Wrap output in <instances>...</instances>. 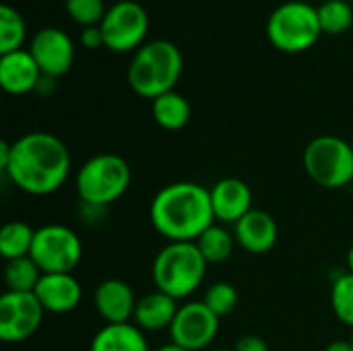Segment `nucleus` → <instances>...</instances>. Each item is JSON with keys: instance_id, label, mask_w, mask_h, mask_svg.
I'll list each match as a JSON object with an SVG mask.
<instances>
[{"instance_id": "obj_1", "label": "nucleus", "mask_w": 353, "mask_h": 351, "mask_svg": "<svg viewBox=\"0 0 353 351\" xmlns=\"http://www.w3.org/2000/svg\"><path fill=\"white\" fill-rule=\"evenodd\" d=\"M70 151L52 132H27L0 145V170L23 192L46 197L62 188L70 174Z\"/></svg>"}, {"instance_id": "obj_2", "label": "nucleus", "mask_w": 353, "mask_h": 351, "mask_svg": "<svg viewBox=\"0 0 353 351\" xmlns=\"http://www.w3.org/2000/svg\"><path fill=\"white\" fill-rule=\"evenodd\" d=\"M149 219L168 242H196L215 223L211 192L196 182H172L153 197Z\"/></svg>"}, {"instance_id": "obj_3", "label": "nucleus", "mask_w": 353, "mask_h": 351, "mask_svg": "<svg viewBox=\"0 0 353 351\" xmlns=\"http://www.w3.org/2000/svg\"><path fill=\"white\" fill-rule=\"evenodd\" d=\"M182 70L184 58L180 48L170 39H153L134 52L126 77L137 95L153 101L155 97L174 91Z\"/></svg>"}, {"instance_id": "obj_4", "label": "nucleus", "mask_w": 353, "mask_h": 351, "mask_svg": "<svg viewBox=\"0 0 353 351\" xmlns=\"http://www.w3.org/2000/svg\"><path fill=\"white\" fill-rule=\"evenodd\" d=\"M207 267L209 263L201 254L196 242H168L157 252L151 267L155 290L174 300H184L201 288Z\"/></svg>"}, {"instance_id": "obj_5", "label": "nucleus", "mask_w": 353, "mask_h": 351, "mask_svg": "<svg viewBox=\"0 0 353 351\" xmlns=\"http://www.w3.org/2000/svg\"><path fill=\"white\" fill-rule=\"evenodd\" d=\"M130 182L132 170L124 157L116 153H99L79 168L74 188L83 205L105 209L126 194Z\"/></svg>"}, {"instance_id": "obj_6", "label": "nucleus", "mask_w": 353, "mask_h": 351, "mask_svg": "<svg viewBox=\"0 0 353 351\" xmlns=\"http://www.w3.org/2000/svg\"><path fill=\"white\" fill-rule=\"evenodd\" d=\"M321 33L323 29L316 6L300 0H288L279 4L267 21L269 41L288 54L306 52L319 41Z\"/></svg>"}, {"instance_id": "obj_7", "label": "nucleus", "mask_w": 353, "mask_h": 351, "mask_svg": "<svg viewBox=\"0 0 353 351\" xmlns=\"http://www.w3.org/2000/svg\"><path fill=\"white\" fill-rule=\"evenodd\" d=\"M304 170L323 188H343L353 184V147L341 137L321 134L304 149Z\"/></svg>"}, {"instance_id": "obj_8", "label": "nucleus", "mask_w": 353, "mask_h": 351, "mask_svg": "<svg viewBox=\"0 0 353 351\" xmlns=\"http://www.w3.org/2000/svg\"><path fill=\"white\" fill-rule=\"evenodd\" d=\"M29 257L41 273H72L83 259V242L74 230L62 223H48L35 230Z\"/></svg>"}, {"instance_id": "obj_9", "label": "nucleus", "mask_w": 353, "mask_h": 351, "mask_svg": "<svg viewBox=\"0 0 353 351\" xmlns=\"http://www.w3.org/2000/svg\"><path fill=\"white\" fill-rule=\"evenodd\" d=\"M103 33V48L112 52H137L149 33V12L137 0L114 2L103 21L99 23Z\"/></svg>"}, {"instance_id": "obj_10", "label": "nucleus", "mask_w": 353, "mask_h": 351, "mask_svg": "<svg viewBox=\"0 0 353 351\" xmlns=\"http://www.w3.org/2000/svg\"><path fill=\"white\" fill-rule=\"evenodd\" d=\"M43 312L33 292H4L0 298V339L4 343L27 341L41 327Z\"/></svg>"}, {"instance_id": "obj_11", "label": "nucleus", "mask_w": 353, "mask_h": 351, "mask_svg": "<svg viewBox=\"0 0 353 351\" xmlns=\"http://www.w3.org/2000/svg\"><path fill=\"white\" fill-rule=\"evenodd\" d=\"M219 333V317L205 302H186L170 327L172 343L188 351L207 350Z\"/></svg>"}, {"instance_id": "obj_12", "label": "nucleus", "mask_w": 353, "mask_h": 351, "mask_svg": "<svg viewBox=\"0 0 353 351\" xmlns=\"http://www.w3.org/2000/svg\"><path fill=\"white\" fill-rule=\"evenodd\" d=\"M29 52L41 72L54 79L66 74L74 62V43L60 27H41L29 43Z\"/></svg>"}, {"instance_id": "obj_13", "label": "nucleus", "mask_w": 353, "mask_h": 351, "mask_svg": "<svg viewBox=\"0 0 353 351\" xmlns=\"http://www.w3.org/2000/svg\"><path fill=\"white\" fill-rule=\"evenodd\" d=\"M215 221L236 225L246 213L252 211V190L240 178H223L209 188Z\"/></svg>"}, {"instance_id": "obj_14", "label": "nucleus", "mask_w": 353, "mask_h": 351, "mask_svg": "<svg viewBox=\"0 0 353 351\" xmlns=\"http://www.w3.org/2000/svg\"><path fill=\"white\" fill-rule=\"evenodd\" d=\"M137 302L139 300L132 288L122 279H105L93 294L95 310L105 321V325L130 323L137 310Z\"/></svg>"}, {"instance_id": "obj_15", "label": "nucleus", "mask_w": 353, "mask_h": 351, "mask_svg": "<svg viewBox=\"0 0 353 351\" xmlns=\"http://www.w3.org/2000/svg\"><path fill=\"white\" fill-rule=\"evenodd\" d=\"M33 294L43 310L52 314L72 312L83 298L81 283L72 273H43Z\"/></svg>"}, {"instance_id": "obj_16", "label": "nucleus", "mask_w": 353, "mask_h": 351, "mask_svg": "<svg viewBox=\"0 0 353 351\" xmlns=\"http://www.w3.org/2000/svg\"><path fill=\"white\" fill-rule=\"evenodd\" d=\"M234 236L236 244L242 250L250 254H267L277 244L279 230L275 219L267 211L252 209L234 225Z\"/></svg>"}, {"instance_id": "obj_17", "label": "nucleus", "mask_w": 353, "mask_h": 351, "mask_svg": "<svg viewBox=\"0 0 353 351\" xmlns=\"http://www.w3.org/2000/svg\"><path fill=\"white\" fill-rule=\"evenodd\" d=\"M41 68L29 50H14L8 54H0V85L10 95H25L35 91Z\"/></svg>"}, {"instance_id": "obj_18", "label": "nucleus", "mask_w": 353, "mask_h": 351, "mask_svg": "<svg viewBox=\"0 0 353 351\" xmlns=\"http://www.w3.org/2000/svg\"><path fill=\"white\" fill-rule=\"evenodd\" d=\"M178 308H180L178 300L155 290V292L139 298L132 321L143 333H159L165 329L170 331V327L178 314Z\"/></svg>"}, {"instance_id": "obj_19", "label": "nucleus", "mask_w": 353, "mask_h": 351, "mask_svg": "<svg viewBox=\"0 0 353 351\" xmlns=\"http://www.w3.org/2000/svg\"><path fill=\"white\" fill-rule=\"evenodd\" d=\"M89 351H151L145 333L134 323L103 325L91 339Z\"/></svg>"}, {"instance_id": "obj_20", "label": "nucleus", "mask_w": 353, "mask_h": 351, "mask_svg": "<svg viewBox=\"0 0 353 351\" xmlns=\"http://www.w3.org/2000/svg\"><path fill=\"white\" fill-rule=\"evenodd\" d=\"M151 112L155 122L165 130H180L190 120V103L178 91H168L153 99Z\"/></svg>"}, {"instance_id": "obj_21", "label": "nucleus", "mask_w": 353, "mask_h": 351, "mask_svg": "<svg viewBox=\"0 0 353 351\" xmlns=\"http://www.w3.org/2000/svg\"><path fill=\"white\" fill-rule=\"evenodd\" d=\"M196 246L201 250V254L205 257V261L209 265H217V263H225L236 246V236L223 225V223H213L211 228H207L203 232V236L196 240Z\"/></svg>"}, {"instance_id": "obj_22", "label": "nucleus", "mask_w": 353, "mask_h": 351, "mask_svg": "<svg viewBox=\"0 0 353 351\" xmlns=\"http://www.w3.org/2000/svg\"><path fill=\"white\" fill-rule=\"evenodd\" d=\"M35 230L25 221H8L0 232V254L4 261H14L31 254Z\"/></svg>"}, {"instance_id": "obj_23", "label": "nucleus", "mask_w": 353, "mask_h": 351, "mask_svg": "<svg viewBox=\"0 0 353 351\" xmlns=\"http://www.w3.org/2000/svg\"><path fill=\"white\" fill-rule=\"evenodd\" d=\"M41 275H43L41 269L35 265V261L31 257L6 261V267H4L6 292H25V294L35 292Z\"/></svg>"}, {"instance_id": "obj_24", "label": "nucleus", "mask_w": 353, "mask_h": 351, "mask_svg": "<svg viewBox=\"0 0 353 351\" xmlns=\"http://www.w3.org/2000/svg\"><path fill=\"white\" fill-rule=\"evenodd\" d=\"M27 25L21 12L10 4H0V54L23 50Z\"/></svg>"}, {"instance_id": "obj_25", "label": "nucleus", "mask_w": 353, "mask_h": 351, "mask_svg": "<svg viewBox=\"0 0 353 351\" xmlns=\"http://www.w3.org/2000/svg\"><path fill=\"white\" fill-rule=\"evenodd\" d=\"M316 12L323 33L339 35L352 27L353 8L347 0H325L321 6H316Z\"/></svg>"}, {"instance_id": "obj_26", "label": "nucleus", "mask_w": 353, "mask_h": 351, "mask_svg": "<svg viewBox=\"0 0 353 351\" xmlns=\"http://www.w3.org/2000/svg\"><path fill=\"white\" fill-rule=\"evenodd\" d=\"M331 308L343 325L353 329V273H341L333 279Z\"/></svg>"}, {"instance_id": "obj_27", "label": "nucleus", "mask_w": 353, "mask_h": 351, "mask_svg": "<svg viewBox=\"0 0 353 351\" xmlns=\"http://www.w3.org/2000/svg\"><path fill=\"white\" fill-rule=\"evenodd\" d=\"M203 302L219 317H228L236 310L238 306V292L232 283H225V281H217L213 285H209V290L205 292V298Z\"/></svg>"}, {"instance_id": "obj_28", "label": "nucleus", "mask_w": 353, "mask_h": 351, "mask_svg": "<svg viewBox=\"0 0 353 351\" xmlns=\"http://www.w3.org/2000/svg\"><path fill=\"white\" fill-rule=\"evenodd\" d=\"M64 2H66L68 17L83 27L99 25L108 12L103 0H64Z\"/></svg>"}, {"instance_id": "obj_29", "label": "nucleus", "mask_w": 353, "mask_h": 351, "mask_svg": "<svg viewBox=\"0 0 353 351\" xmlns=\"http://www.w3.org/2000/svg\"><path fill=\"white\" fill-rule=\"evenodd\" d=\"M81 43L89 50L101 48L103 46V33L99 25H91V27H83L81 31Z\"/></svg>"}, {"instance_id": "obj_30", "label": "nucleus", "mask_w": 353, "mask_h": 351, "mask_svg": "<svg viewBox=\"0 0 353 351\" xmlns=\"http://www.w3.org/2000/svg\"><path fill=\"white\" fill-rule=\"evenodd\" d=\"M234 351H271V350H269V345H267V341H265L263 337H259V335H244V337H240V339H238V343H236Z\"/></svg>"}, {"instance_id": "obj_31", "label": "nucleus", "mask_w": 353, "mask_h": 351, "mask_svg": "<svg viewBox=\"0 0 353 351\" xmlns=\"http://www.w3.org/2000/svg\"><path fill=\"white\" fill-rule=\"evenodd\" d=\"M54 89H56V79L54 77H48V74H41V79H39V83L35 87V93H39V95H52Z\"/></svg>"}, {"instance_id": "obj_32", "label": "nucleus", "mask_w": 353, "mask_h": 351, "mask_svg": "<svg viewBox=\"0 0 353 351\" xmlns=\"http://www.w3.org/2000/svg\"><path fill=\"white\" fill-rule=\"evenodd\" d=\"M325 351H353V343L352 341H333L325 348Z\"/></svg>"}, {"instance_id": "obj_33", "label": "nucleus", "mask_w": 353, "mask_h": 351, "mask_svg": "<svg viewBox=\"0 0 353 351\" xmlns=\"http://www.w3.org/2000/svg\"><path fill=\"white\" fill-rule=\"evenodd\" d=\"M155 351H188V350H184V348H180V345H176V343H168V345L157 348Z\"/></svg>"}, {"instance_id": "obj_34", "label": "nucleus", "mask_w": 353, "mask_h": 351, "mask_svg": "<svg viewBox=\"0 0 353 351\" xmlns=\"http://www.w3.org/2000/svg\"><path fill=\"white\" fill-rule=\"evenodd\" d=\"M347 273H353V246L347 250Z\"/></svg>"}, {"instance_id": "obj_35", "label": "nucleus", "mask_w": 353, "mask_h": 351, "mask_svg": "<svg viewBox=\"0 0 353 351\" xmlns=\"http://www.w3.org/2000/svg\"><path fill=\"white\" fill-rule=\"evenodd\" d=\"M300 2H308V4H310V2H312V0H300Z\"/></svg>"}, {"instance_id": "obj_36", "label": "nucleus", "mask_w": 353, "mask_h": 351, "mask_svg": "<svg viewBox=\"0 0 353 351\" xmlns=\"http://www.w3.org/2000/svg\"><path fill=\"white\" fill-rule=\"evenodd\" d=\"M213 351H230V350H213Z\"/></svg>"}, {"instance_id": "obj_37", "label": "nucleus", "mask_w": 353, "mask_h": 351, "mask_svg": "<svg viewBox=\"0 0 353 351\" xmlns=\"http://www.w3.org/2000/svg\"><path fill=\"white\" fill-rule=\"evenodd\" d=\"M350 341H352V343H353V333H352V339H350Z\"/></svg>"}, {"instance_id": "obj_38", "label": "nucleus", "mask_w": 353, "mask_h": 351, "mask_svg": "<svg viewBox=\"0 0 353 351\" xmlns=\"http://www.w3.org/2000/svg\"><path fill=\"white\" fill-rule=\"evenodd\" d=\"M347 2H353V0H347Z\"/></svg>"}, {"instance_id": "obj_39", "label": "nucleus", "mask_w": 353, "mask_h": 351, "mask_svg": "<svg viewBox=\"0 0 353 351\" xmlns=\"http://www.w3.org/2000/svg\"><path fill=\"white\" fill-rule=\"evenodd\" d=\"M352 147H353V143H352Z\"/></svg>"}, {"instance_id": "obj_40", "label": "nucleus", "mask_w": 353, "mask_h": 351, "mask_svg": "<svg viewBox=\"0 0 353 351\" xmlns=\"http://www.w3.org/2000/svg\"><path fill=\"white\" fill-rule=\"evenodd\" d=\"M352 186H353V184H352Z\"/></svg>"}]
</instances>
